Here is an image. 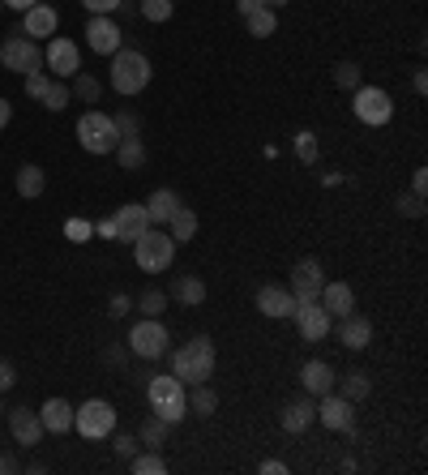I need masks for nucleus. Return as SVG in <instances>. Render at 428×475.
I'll list each match as a JSON object with an SVG mask.
<instances>
[{"label":"nucleus","instance_id":"obj_1","mask_svg":"<svg viewBox=\"0 0 428 475\" xmlns=\"http://www.w3.org/2000/svg\"><path fill=\"white\" fill-rule=\"evenodd\" d=\"M214 360H219V356H214L210 334H193L184 347H176V351H172V377H176L184 390H189V386H198V381H210Z\"/></svg>","mask_w":428,"mask_h":475},{"label":"nucleus","instance_id":"obj_2","mask_svg":"<svg viewBox=\"0 0 428 475\" xmlns=\"http://www.w3.org/2000/svg\"><path fill=\"white\" fill-rule=\"evenodd\" d=\"M146 398H150V407H154V415H159V420H167V424L176 428L184 420V415H189V398H184V386L176 377H172V373H146Z\"/></svg>","mask_w":428,"mask_h":475},{"label":"nucleus","instance_id":"obj_3","mask_svg":"<svg viewBox=\"0 0 428 475\" xmlns=\"http://www.w3.org/2000/svg\"><path fill=\"white\" fill-rule=\"evenodd\" d=\"M133 262H137V270H146V275H163L167 265L176 262V240H172L163 228L150 223V228L133 240Z\"/></svg>","mask_w":428,"mask_h":475},{"label":"nucleus","instance_id":"obj_4","mask_svg":"<svg viewBox=\"0 0 428 475\" xmlns=\"http://www.w3.org/2000/svg\"><path fill=\"white\" fill-rule=\"evenodd\" d=\"M112 86L120 90V95L129 98V95H142L150 86V61H146V51H137V48H120L112 56Z\"/></svg>","mask_w":428,"mask_h":475},{"label":"nucleus","instance_id":"obj_5","mask_svg":"<svg viewBox=\"0 0 428 475\" xmlns=\"http://www.w3.org/2000/svg\"><path fill=\"white\" fill-rule=\"evenodd\" d=\"M78 142H82L86 154H112L116 142H120V129H116V120L107 112H90L78 120Z\"/></svg>","mask_w":428,"mask_h":475},{"label":"nucleus","instance_id":"obj_6","mask_svg":"<svg viewBox=\"0 0 428 475\" xmlns=\"http://www.w3.org/2000/svg\"><path fill=\"white\" fill-rule=\"evenodd\" d=\"M73 428L86 442H103L116 433V407L107 398H86L82 407H73Z\"/></svg>","mask_w":428,"mask_h":475},{"label":"nucleus","instance_id":"obj_7","mask_svg":"<svg viewBox=\"0 0 428 475\" xmlns=\"http://www.w3.org/2000/svg\"><path fill=\"white\" fill-rule=\"evenodd\" d=\"M0 65L9 69V73H39L43 69V51H39V43L34 39H26L22 31H14L9 39H0Z\"/></svg>","mask_w":428,"mask_h":475},{"label":"nucleus","instance_id":"obj_8","mask_svg":"<svg viewBox=\"0 0 428 475\" xmlns=\"http://www.w3.org/2000/svg\"><path fill=\"white\" fill-rule=\"evenodd\" d=\"M351 112H356V120H364V125H390V116H395V103H390V95L381 90V86H356L351 90Z\"/></svg>","mask_w":428,"mask_h":475},{"label":"nucleus","instance_id":"obj_9","mask_svg":"<svg viewBox=\"0 0 428 475\" xmlns=\"http://www.w3.org/2000/svg\"><path fill=\"white\" fill-rule=\"evenodd\" d=\"M167 343H172V339H167V326L159 317H142V321L129 330V351L142 356V360H159L167 351Z\"/></svg>","mask_w":428,"mask_h":475},{"label":"nucleus","instance_id":"obj_10","mask_svg":"<svg viewBox=\"0 0 428 475\" xmlns=\"http://www.w3.org/2000/svg\"><path fill=\"white\" fill-rule=\"evenodd\" d=\"M292 317H296V326H300V339L304 343H321L330 330H334V317H330L317 300H296V309H292Z\"/></svg>","mask_w":428,"mask_h":475},{"label":"nucleus","instance_id":"obj_11","mask_svg":"<svg viewBox=\"0 0 428 475\" xmlns=\"http://www.w3.org/2000/svg\"><path fill=\"white\" fill-rule=\"evenodd\" d=\"M43 65L65 82V78H78V73H82V51H78L73 39H60V34H56L48 43V51H43Z\"/></svg>","mask_w":428,"mask_h":475},{"label":"nucleus","instance_id":"obj_12","mask_svg":"<svg viewBox=\"0 0 428 475\" xmlns=\"http://www.w3.org/2000/svg\"><path fill=\"white\" fill-rule=\"evenodd\" d=\"M86 43H90V51H99V56H116V51L125 48V34H120V26H116L112 17L103 14H90V22H86Z\"/></svg>","mask_w":428,"mask_h":475},{"label":"nucleus","instance_id":"obj_13","mask_svg":"<svg viewBox=\"0 0 428 475\" xmlns=\"http://www.w3.org/2000/svg\"><path fill=\"white\" fill-rule=\"evenodd\" d=\"M317 424H326L330 433H347V428H356V403H347L343 394H321V403H317Z\"/></svg>","mask_w":428,"mask_h":475},{"label":"nucleus","instance_id":"obj_14","mask_svg":"<svg viewBox=\"0 0 428 475\" xmlns=\"http://www.w3.org/2000/svg\"><path fill=\"white\" fill-rule=\"evenodd\" d=\"M321 287H326L321 262H317V257H300L296 270H292V295H296V300H317Z\"/></svg>","mask_w":428,"mask_h":475},{"label":"nucleus","instance_id":"obj_15","mask_svg":"<svg viewBox=\"0 0 428 475\" xmlns=\"http://www.w3.org/2000/svg\"><path fill=\"white\" fill-rule=\"evenodd\" d=\"M112 228H116V240H125V245H133L142 231L150 228V214L142 201H129V206H116L112 214Z\"/></svg>","mask_w":428,"mask_h":475},{"label":"nucleus","instance_id":"obj_16","mask_svg":"<svg viewBox=\"0 0 428 475\" xmlns=\"http://www.w3.org/2000/svg\"><path fill=\"white\" fill-rule=\"evenodd\" d=\"M339 343H343L347 351H364V347L373 343V321L351 309L347 317H339Z\"/></svg>","mask_w":428,"mask_h":475},{"label":"nucleus","instance_id":"obj_17","mask_svg":"<svg viewBox=\"0 0 428 475\" xmlns=\"http://www.w3.org/2000/svg\"><path fill=\"white\" fill-rule=\"evenodd\" d=\"M56 26H60L56 9L39 0V5H31V9L22 14V26H17V31L26 34V39H48V34H56Z\"/></svg>","mask_w":428,"mask_h":475},{"label":"nucleus","instance_id":"obj_18","mask_svg":"<svg viewBox=\"0 0 428 475\" xmlns=\"http://www.w3.org/2000/svg\"><path fill=\"white\" fill-rule=\"evenodd\" d=\"M9 433H14L17 445H39L43 442V420H39V411L14 407L9 411Z\"/></svg>","mask_w":428,"mask_h":475},{"label":"nucleus","instance_id":"obj_19","mask_svg":"<svg viewBox=\"0 0 428 475\" xmlns=\"http://www.w3.org/2000/svg\"><path fill=\"white\" fill-rule=\"evenodd\" d=\"M292 309H296V295L287 292V287H274V283H265L262 292H257V312L262 317H292Z\"/></svg>","mask_w":428,"mask_h":475},{"label":"nucleus","instance_id":"obj_20","mask_svg":"<svg viewBox=\"0 0 428 475\" xmlns=\"http://www.w3.org/2000/svg\"><path fill=\"white\" fill-rule=\"evenodd\" d=\"M317 304H321L330 317H347V312L356 309V292H351L347 283H326L321 295H317Z\"/></svg>","mask_w":428,"mask_h":475},{"label":"nucleus","instance_id":"obj_21","mask_svg":"<svg viewBox=\"0 0 428 475\" xmlns=\"http://www.w3.org/2000/svg\"><path fill=\"white\" fill-rule=\"evenodd\" d=\"M279 424L287 428V433H304V428L317 424V403L313 398H296V403H287L279 415Z\"/></svg>","mask_w":428,"mask_h":475},{"label":"nucleus","instance_id":"obj_22","mask_svg":"<svg viewBox=\"0 0 428 475\" xmlns=\"http://www.w3.org/2000/svg\"><path fill=\"white\" fill-rule=\"evenodd\" d=\"M39 420H43V433H69L73 428V407H69L65 398H48L43 407H39Z\"/></svg>","mask_w":428,"mask_h":475},{"label":"nucleus","instance_id":"obj_23","mask_svg":"<svg viewBox=\"0 0 428 475\" xmlns=\"http://www.w3.org/2000/svg\"><path fill=\"white\" fill-rule=\"evenodd\" d=\"M300 381H304V390L313 394V398H321V394L334 390V368L326 360H309L300 368Z\"/></svg>","mask_w":428,"mask_h":475},{"label":"nucleus","instance_id":"obj_24","mask_svg":"<svg viewBox=\"0 0 428 475\" xmlns=\"http://www.w3.org/2000/svg\"><path fill=\"white\" fill-rule=\"evenodd\" d=\"M142 206H146L150 223H154V228H163L167 219H172V210L181 206V193H176V189H154V193H150Z\"/></svg>","mask_w":428,"mask_h":475},{"label":"nucleus","instance_id":"obj_25","mask_svg":"<svg viewBox=\"0 0 428 475\" xmlns=\"http://www.w3.org/2000/svg\"><path fill=\"white\" fill-rule=\"evenodd\" d=\"M334 386H339V394H343L347 403H364L373 394V381H368L364 368H347L343 377H334Z\"/></svg>","mask_w":428,"mask_h":475},{"label":"nucleus","instance_id":"obj_26","mask_svg":"<svg viewBox=\"0 0 428 475\" xmlns=\"http://www.w3.org/2000/svg\"><path fill=\"white\" fill-rule=\"evenodd\" d=\"M167 236L176 240V245H184V240H193L198 236V210H189V206H176L172 210V219H167Z\"/></svg>","mask_w":428,"mask_h":475},{"label":"nucleus","instance_id":"obj_27","mask_svg":"<svg viewBox=\"0 0 428 475\" xmlns=\"http://www.w3.org/2000/svg\"><path fill=\"white\" fill-rule=\"evenodd\" d=\"M112 154H116V163L125 167V172H137V167L146 163V146H142V137H120Z\"/></svg>","mask_w":428,"mask_h":475},{"label":"nucleus","instance_id":"obj_28","mask_svg":"<svg viewBox=\"0 0 428 475\" xmlns=\"http://www.w3.org/2000/svg\"><path fill=\"white\" fill-rule=\"evenodd\" d=\"M172 295L181 300L184 309H198L201 300H206V283H201L198 275H181V279H176V287H172Z\"/></svg>","mask_w":428,"mask_h":475},{"label":"nucleus","instance_id":"obj_29","mask_svg":"<svg viewBox=\"0 0 428 475\" xmlns=\"http://www.w3.org/2000/svg\"><path fill=\"white\" fill-rule=\"evenodd\" d=\"M17 193L22 197H39L43 189H48V176H43V167H34V163H22L17 167Z\"/></svg>","mask_w":428,"mask_h":475},{"label":"nucleus","instance_id":"obj_30","mask_svg":"<svg viewBox=\"0 0 428 475\" xmlns=\"http://www.w3.org/2000/svg\"><path fill=\"white\" fill-rule=\"evenodd\" d=\"M189 390H193V394H184V398H189V411H198L201 420L219 411V394L210 390V381H198V386H189Z\"/></svg>","mask_w":428,"mask_h":475},{"label":"nucleus","instance_id":"obj_31","mask_svg":"<svg viewBox=\"0 0 428 475\" xmlns=\"http://www.w3.org/2000/svg\"><path fill=\"white\" fill-rule=\"evenodd\" d=\"M167 437H172V424L159 420V415H150L146 424H142V433H137V445H146V450H163Z\"/></svg>","mask_w":428,"mask_h":475},{"label":"nucleus","instance_id":"obj_32","mask_svg":"<svg viewBox=\"0 0 428 475\" xmlns=\"http://www.w3.org/2000/svg\"><path fill=\"white\" fill-rule=\"evenodd\" d=\"M245 26H248V34H253V39H270V34L279 31V14L265 5V9H257V14L245 17Z\"/></svg>","mask_w":428,"mask_h":475},{"label":"nucleus","instance_id":"obj_33","mask_svg":"<svg viewBox=\"0 0 428 475\" xmlns=\"http://www.w3.org/2000/svg\"><path fill=\"white\" fill-rule=\"evenodd\" d=\"M69 98H73V90H69V86L60 82V78H51L48 90H43V98H39V103H43L48 112H65V107H69Z\"/></svg>","mask_w":428,"mask_h":475},{"label":"nucleus","instance_id":"obj_34","mask_svg":"<svg viewBox=\"0 0 428 475\" xmlns=\"http://www.w3.org/2000/svg\"><path fill=\"white\" fill-rule=\"evenodd\" d=\"M129 471L133 475H163L167 471V462L159 450H150V454H133L129 459Z\"/></svg>","mask_w":428,"mask_h":475},{"label":"nucleus","instance_id":"obj_35","mask_svg":"<svg viewBox=\"0 0 428 475\" xmlns=\"http://www.w3.org/2000/svg\"><path fill=\"white\" fill-rule=\"evenodd\" d=\"M334 86H339V90H356V86H360V65H356V61H339V65H334Z\"/></svg>","mask_w":428,"mask_h":475},{"label":"nucleus","instance_id":"obj_36","mask_svg":"<svg viewBox=\"0 0 428 475\" xmlns=\"http://www.w3.org/2000/svg\"><path fill=\"white\" fill-rule=\"evenodd\" d=\"M73 95L82 98V103H99V95H103L99 78H90V73H78V82H73Z\"/></svg>","mask_w":428,"mask_h":475},{"label":"nucleus","instance_id":"obj_37","mask_svg":"<svg viewBox=\"0 0 428 475\" xmlns=\"http://www.w3.org/2000/svg\"><path fill=\"white\" fill-rule=\"evenodd\" d=\"M292 146H296L300 163H317V137H313L309 129H300L296 137H292Z\"/></svg>","mask_w":428,"mask_h":475},{"label":"nucleus","instance_id":"obj_38","mask_svg":"<svg viewBox=\"0 0 428 475\" xmlns=\"http://www.w3.org/2000/svg\"><path fill=\"white\" fill-rule=\"evenodd\" d=\"M137 309L146 312V317H163V309H167V295L159 292V287H150L142 300H137Z\"/></svg>","mask_w":428,"mask_h":475},{"label":"nucleus","instance_id":"obj_39","mask_svg":"<svg viewBox=\"0 0 428 475\" xmlns=\"http://www.w3.org/2000/svg\"><path fill=\"white\" fill-rule=\"evenodd\" d=\"M172 9H176L172 0H142V17H146V22H167Z\"/></svg>","mask_w":428,"mask_h":475},{"label":"nucleus","instance_id":"obj_40","mask_svg":"<svg viewBox=\"0 0 428 475\" xmlns=\"http://www.w3.org/2000/svg\"><path fill=\"white\" fill-rule=\"evenodd\" d=\"M65 236L73 240V245H86V240L95 236V223H86V219H69V223H65Z\"/></svg>","mask_w":428,"mask_h":475},{"label":"nucleus","instance_id":"obj_41","mask_svg":"<svg viewBox=\"0 0 428 475\" xmlns=\"http://www.w3.org/2000/svg\"><path fill=\"white\" fill-rule=\"evenodd\" d=\"M112 120H116V129H120V137H137V133H142V120H137L129 107H125V112H116Z\"/></svg>","mask_w":428,"mask_h":475},{"label":"nucleus","instance_id":"obj_42","mask_svg":"<svg viewBox=\"0 0 428 475\" xmlns=\"http://www.w3.org/2000/svg\"><path fill=\"white\" fill-rule=\"evenodd\" d=\"M398 214H407V219H424V197H415V193L398 197Z\"/></svg>","mask_w":428,"mask_h":475},{"label":"nucleus","instance_id":"obj_43","mask_svg":"<svg viewBox=\"0 0 428 475\" xmlns=\"http://www.w3.org/2000/svg\"><path fill=\"white\" fill-rule=\"evenodd\" d=\"M112 445L120 459H133V454H137V437H129V433H112Z\"/></svg>","mask_w":428,"mask_h":475},{"label":"nucleus","instance_id":"obj_44","mask_svg":"<svg viewBox=\"0 0 428 475\" xmlns=\"http://www.w3.org/2000/svg\"><path fill=\"white\" fill-rule=\"evenodd\" d=\"M48 73H43V69H39V73H26V95L31 98H43V90H48Z\"/></svg>","mask_w":428,"mask_h":475},{"label":"nucleus","instance_id":"obj_45","mask_svg":"<svg viewBox=\"0 0 428 475\" xmlns=\"http://www.w3.org/2000/svg\"><path fill=\"white\" fill-rule=\"evenodd\" d=\"M86 9H90V14H103V17H112L116 9H120V5H125V0H82Z\"/></svg>","mask_w":428,"mask_h":475},{"label":"nucleus","instance_id":"obj_46","mask_svg":"<svg viewBox=\"0 0 428 475\" xmlns=\"http://www.w3.org/2000/svg\"><path fill=\"white\" fill-rule=\"evenodd\" d=\"M14 381H17L14 364H9V360H0V394H5V390H14Z\"/></svg>","mask_w":428,"mask_h":475},{"label":"nucleus","instance_id":"obj_47","mask_svg":"<svg viewBox=\"0 0 428 475\" xmlns=\"http://www.w3.org/2000/svg\"><path fill=\"white\" fill-rule=\"evenodd\" d=\"M424 189H428V167H415L412 172V193L424 197Z\"/></svg>","mask_w":428,"mask_h":475},{"label":"nucleus","instance_id":"obj_48","mask_svg":"<svg viewBox=\"0 0 428 475\" xmlns=\"http://www.w3.org/2000/svg\"><path fill=\"white\" fill-rule=\"evenodd\" d=\"M129 309H133L129 295H120V292H116V295H112V304H107V312H112V317H125Z\"/></svg>","mask_w":428,"mask_h":475},{"label":"nucleus","instance_id":"obj_49","mask_svg":"<svg viewBox=\"0 0 428 475\" xmlns=\"http://www.w3.org/2000/svg\"><path fill=\"white\" fill-rule=\"evenodd\" d=\"M95 236H103V240H116V228H112V214H107V219H99V223H95Z\"/></svg>","mask_w":428,"mask_h":475},{"label":"nucleus","instance_id":"obj_50","mask_svg":"<svg viewBox=\"0 0 428 475\" xmlns=\"http://www.w3.org/2000/svg\"><path fill=\"white\" fill-rule=\"evenodd\" d=\"M236 9H240V17L257 14V9H265V0H236Z\"/></svg>","mask_w":428,"mask_h":475},{"label":"nucleus","instance_id":"obj_51","mask_svg":"<svg viewBox=\"0 0 428 475\" xmlns=\"http://www.w3.org/2000/svg\"><path fill=\"white\" fill-rule=\"evenodd\" d=\"M262 471H265V475H287V462H279V459H265V462H262Z\"/></svg>","mask_w":428,"mask_h":475},{"label":"nucleus","instance_id":"obj_52","mask_svg":"<svg viewBox=\"0 0 428 475\" xmlns=\"http://www.w3.org/2000/svg\"><path fill=\"white\" fill-rule=\"evenodd\" d=\"M9 120H14V103H9V98H0V129H5Z\"/></svg>","mask_w":428,"mask_h":475},{"label":"nucleus","instance_id":"obj_53","mask_svg":"<svg viewBox=\"0 0 428 475\" xmlns=\"http://www.w3.org/2000/svg\"><path fill=\"white\" fill-rule=\"evenodd\" d=\"M31 5H39V0H5V9H17V14H26Z\"/></svg>","mask_w":428,"mask_h":475},{"label":"nucleus","instance_id":"obj_54","mask_svg":"<svg viewBox=\"0 0 428 475\" xmlns=\"http://www.w3.org/2000/svg\"><path fill=\"white\" fill-rule=\"evenodd\" d=\"M9 471H17V462L9 454H0V475H9Z\"/></svg>","mask_w":428,"mask_h":475},{"label":"nucleus","instance_id":"obj_55","mask_svg":"<svg viewBox=\"0 0 428 475\" xmlns=\"http://www.w3.org/2000/svg\"><path fill=\"white\" fill-rule=\"evenodd\" d=\"M265 5H270V9H279V5H287V0H265Z\"/></svg>","mask_w":428,"mask_h":475},{"label":"nucleus","instance_id":"obj_56","mask_svg":"<svg viewBox=\"0 0 428 475\" xmlns=\"http://www.w3.org/2000/svg\"><path fill=\"white\" fill-rule=\"evenodd\" d=\"M0 9H5V0H0Z\"/></svg>","mask_w":428,"mask_h":475},{"label":"nucleus","instance_id":"obj_57","mask_svg":"<svg viewBox=\"0 0 428 475\" xmlns=\"http://www.w3.org/2000/svg\"><path fill=\"white\" fill-rule=\"evenodd\" d=\"M0 415H5V407H0Z\"/></svg>","mask_w":428,"mask_h":475}]
</instances>
